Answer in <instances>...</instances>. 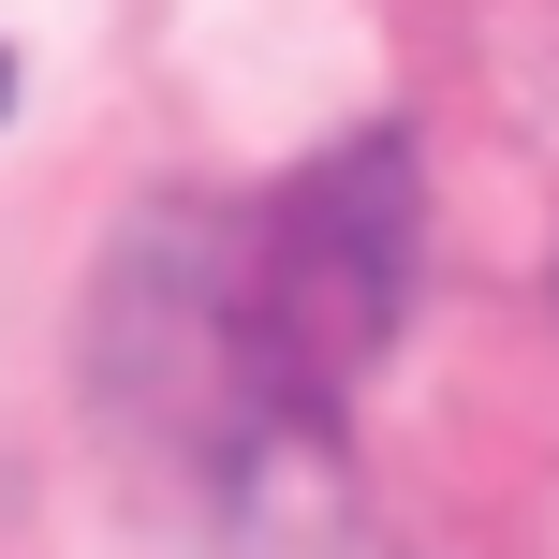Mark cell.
Instances as JSON below:
<instances>
[{
  "instance_id": "obj_2",
  "label": "cell",
  "mask_w": 559,
  "mask_h": 559,
  "mask_svg": "<svg viewBox=\"0 0 559 559\" xmlns=\"http://www.w3.org/2000/svg\"><path fill=\"white\" fill-rule=\"evenodd\" d=\"M0 88H15V74H0Z\"/></svg>"
},
{
  "instance_id": "obj_1",
  "label": "cell",
  "mask_w": 559,
  "mask_h": 559,
  "mask_svg": "<svg viewBox=\"0 0 559 559\" xmlns=\"http://www.w3.org/2000/svg\"><path fill=\"white\" fill-rule=\"evenodd\" d=\"M413 309V147L354 133L251 206H163L104 295V397L192 456L324 427Z\"/></svg>"
}]
</instances>
